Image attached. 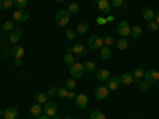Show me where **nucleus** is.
I'll list each match as a JSON object with an SVG mask.
<instances>
[{
	"label": "nucleus",
	"mask_w": 159,
	"mask_h": 119,
	"mask_svg": "<svg viewBox=\"0 0 159 119\" xmlns=\"http://www.w3.org/2000/svg\"><path fill=\"white\" fill-rule=\"evenodd\" d=\"M69 72H70V76H72V78L80 79V78H83V76H84L86 68H84V65H83V64L75 62L73 65H70V67H69Z\"/></svg>",
	"instance_id": "1"
},
{
	"label": "nucleus",
	"mask_w": 159,
	"mask_h": 119,
	"mask_svg": "<svg viewBox=\"0 0 159 119\" xmlns=\"http://www.w3.org/2000/svg\"><path fill=\"white\" fill-rule=\"evenodd\" d=\"M56 22L59 27H65L69 22H70V13L69 11H57L56 13Z\"/></svg>",
	"instance_id": "2"
},
{
	"label": "nucleus",
	"mask_w": 159,
	"mask_h": 119,
	"mask_svg": "<svg viewBox=\"0 0 159 119\" xmlns=\"http://www.w3.org/2000/svg\"><path fill=\"white\" fill-rule=\"evenodd\" d=\"M88 46H89L91 49H100V48H103V38L99 37V35H92V37H89V40H88Z\"/></svg>",
	"instance_id": "3"
},
{
	"label": "nucleus",
	"mask_w": 159,
	"mask_h": 119,
	"mask_svg": "<svg viewBox=\"0 0 159 119\" xmlns=\"http://www.w3.org/2000/svg\"><path fill=\"white\" fill-rule=\"evenodd\" d=\"M43 111H45V114H46V116H49V117L56 116V114H57V103H56L54 100H48V102L45 103Z\"/></svg>",
	"instance_id": "4"
},
{
	"label": "nucleus",
	"mask_w": 159,
	"mask_h": 119,
	"mask_svg": "<svg viewBox=\"0 0 159 119\" xmlns=\"http://www.w3.org/2000/svg\"><path fill=\"white\" fill-rule=\"evenodd\" d=\"M118 35H121L123 38H129L130 37V25L127 21H121L118 24Z\"/></svg>",
	"instance_id": "5"
},
{
	"label": "nucleus",
	"mask_w": 159,
	"mask_h": 119,
	"mask_svg": "<svg viewBox=\"0 0 159 119\" xmlns=\"http://www.w3.org/2000/svg\"><path fill=\"white\" fill-rule=\"evenodd\" d=\"M97 3V8L100 13H105V15H108L111 11V5H110V0H94Z\"/></svg>",
	"instance_id": "6"
},
{
	"label": "nucleus",
	"mask_w": 159,
	"mask_h": 119,
	"mask_svg": "<svg viewBox=\"0 0 159 119\" xmlns=\"http://www.w3.org/2000/svg\"><path fill=\"white\" fill-rule=\"evenodd\" d=\"M96 99L97 100H105L108 95H110V89L107 87V86H100V87H97L96 89Z\"/></svg>",
	"instance_id": "7"
},
{
	"label": "nucleus",
	"mask_w": 159,
	"mask_h": 119,
	"mask_svg": "<svg viewBox=\"0 0 159 119\" xmlns=\"http://www.w3.org/2000/svg\"><path fill=\"white\" fill-rule=\"evenodd\" d=\"M75 105H76L78 110H84L88 107V97H86V94H78L75 97Z\"/></svg>",
	"instance_id": "8"
},
{
	"label": "nucleus",
	"mask_w": 159,
	"mask_h": 119,
	"mask_svg": "<svg viewBox=\"0 0 159 119\" xmlns=\"http://www.w3.org/2000/svg\"><path fill=\"white\" fill-rule=\"evenodd\" d=\"M119 84H121V79H119V76H110L108 81H107V87L110 90H118Z\"/></svg>",
	"instance_id": "9"
},
{
	"label": "nucleus",
	"mask_w": 159,
	"mask_h": 119,
	"mask_svg": "<svg viewBox=\"0 0 159 119\" xmlns=\"http://www.w3.org/2000/svg\"><path fill=\"white\" fill-rule=\"evenodd\" d=\"M145 79H147L148 83H151V84L157 83V81H159V72H157V70H150V72H147V73H145Z\"/></svg>",
	"instance_id": "10"
},
{
	"label": "nucleus",
	"mask_w": 159,
	"mask_h": 119,
	"mask_svg": "<svg viewBox=\"0 0 159 119\" xmlns=\"http://www.w3.org/2000/svg\"><path fill=\"white\" fill-rule=\"evenodd\" d=\"M13 18H15V21H27L29 19V11L25 10H16L15 15H13Z\"/></svg>",
	"instance_id": "11"
},
{
	"label": "nucleus",
	"mask_w": 159,
	"mask_h": 119,
	"mask_svg": "<svg viewBox=\"0 0 159 119\" xmlns=\"http://www.w3.org/2000/svg\"><path fill=\"white\" fill-rule=\"evenodd\" d=\"M67 52H73V54H76V56H84L86 54V48L83 45H75V46L69 48Z\"/></svg>",
	"instance_id": "12"
},
{
	"label": "nucleus",
	"mask_w": 159,
	"mask_h": 119,
	"mask_svg": "<svg viewBox=\"0 0 159 119\" xmlns=\"http://www.w3.org/2000/svg\"><path fill=\"white\" fill-rule=\"evenodd\" d=\"M18 116H19V113H18V110H16L15 107L7 108L5 113H3V117H5V119H18Z\"/></svg>",
	"instance_id": "13"
},
{
	"label": "nucleus",
	"mask_w": 159,
	"mask_h": 119,
	"mask_svg": "<svg viewBox=\"0 0 159 119\" xmlns=\"http://www.w3.org/2000/svg\"><path fill=\"white\" fill-rule=\"evenodd\" d=\"M11 54L15 56V59L22 60V57H24V54H25V49H24L22 46H15V48L11 49Z\"/></svg>",
	"instance_id": "14"
},
{
	"label": "nucleus",
	"mask_w": 159,
	"mask_h": 119,
	"mask_svg": "<svg viewBox=\"0 0 159 119\" xmlns=\"http://www.w3.org/2000/svg\"><path fill=\"white\" fill-rule=\"evenodd\" d=\"M119 79H121V83L126 84V86H130L132 83L135 81V79H134V75H132V73H123L121 76H119Z\"/></svg>",
	"instance_id": "15"
},
{
	"label": "nucleus",
	"mask_w": 159,
	"mask_h": 119,
	"mask_svg": "<svg viewBox=\"0 0 159 119\" xmlns=\"http://www.w3.org/2000/svg\"><path fill=\"white\" fill-rule=\"evenodd\" d=\"M142 15H143V19H145V21H148V22H150V21H154V11H153L151 8H148V7L143 8Z\"/></svg>",
	"instance_id": "16"
},
{
	"label": "nucleus",
	"mask_w": 159,
	"mask_h": 119,
	"mask_svg": "<svg viewBox=\"0 0 159 119\" xmlns=\"http://www.w3.org/2000/svg\"><path fill=\"white\" fill-rule=\"evenodd\" d=\"M21 33H22V30H21V29H16V30H13L8 40H10V42H11L13 45H16V43L19 42V38H21Z\"/></svg>",
	"instance_id": "17"
},
{
	"label": "nucleus",
	"mask_w": 159,
	"mask_h": 119,
	"mask_svg": "<svg viewBox=\"0 0 159 119\" xmlns=\"http://www.w3.org/2000/svg\"><path fill=\"white\" fill-rule=\"evenodd\" d=\"M42 111H43V110H42V105H40V103H35V105H32V107H30V114L35 116V117L42 116V114H43Z\"/></svg>",
	"instance_id": "18"
},
{
	"label": "nucleus",
	"mask_w": 159,
	"mask_h": 119,
	"mask_svg": "<svg viewBox=\"0 0 159 119\" xmlns=\"http://www.w3.org/2000/svg\"><path fill=\"white\" fill-rule=\"evenodd\" d=\"M139 89L142 90V92H150V89H151V83H148L147 79H140L139 81Z\"/></svg>",
	"instance_id": "19"
},
{
	"label": "nucleus",
	"mask_w": 159,
	"mask_h": 119,
	"mask_svg": "<svg viewBox=\"0 0 159 119\" xmlns=\"http://www.w3.org/2000/svg\"><path fill=\"white\" fill-rule=\"evenodd\" d=\"M96 76H97L99 81H102V83H103V81H108V78H110V72H108V70H99Z\"/></svg>",
	"instance_id": "20"
},
{
	"label": "nucleus",
	"mask_w": 159,
	"mask_h": 119,
	"mask_svg": "<svg viewBox=\"0 0 159 119\" xmlns=\"http://www.w3.org/2000/svg\"><path fill=\"white\" fill-rule=\"evenodd\" d=\"M100 57H102L103 60H108V59L111 57V49H110L108 46L100 48Z\"/></svg>",
	"instance_id": "21"
},
{
	"label": "nucleus",
	"mask_w": 159,
	"mask_h": 119,
	"mask_svg": "<svg viewBox=\"0 0 159 119\" xmlns=\"http://www.w3.org/2000/svg\"><path fill=\"white\" fill-rule=\"evenodd\" d=\"M64 64L67 65V67H70V65H73V64H75L73 52H65V54H64Z\"/></svg>",
	"instance_id": "22"
},
{
	"label": "nucleus",
	"mask_w": 159,
	"mask_h": 119,
	"mask_svg": "<svg viewBox=\"0 0 159 119\" xmlns=\"http://www.w3.org/2000/svg\"><path fill=\"white\" fill-rule=\"evenodd\" d=\"M145 73H147V72H145L143 68H135L134 72H132V75H134V79H135L137 83L140 81V79H143V78H145Z\"/></svg>",
	"instance_id": "23"
},
{
	"label": "nucleus",
	"mask_w": 159,
	"mask_h": 119,
	"mask_svg": "<svg viewBox=\"0 0 159 119\" xmlns=\"http://www.w3.org/2000/svg\"><path fill=\"white\" fill-rule=\"evenodd\" d=\"M89 30V25L86 24V22H80L78 25H76V33L78 35H83V33H86Z\"/></svg>",
	"instance_id": "24"
},
{
	"label": "nucleus",
	"mask_w": 159,
	"mask_h": 119,
	"mask_svg": "<svg viewBox=\"0 0 159 119\" xmlns=\"http://www.w3.org/2000/svg\"><path fill=\"white\" fill-rule=\"evenodd\" d=\"M140 35H142V27L140 25H134V27L130 29V37L132 38H140Z\"/></svg>",
	"instance_id": "25"
},
{
	"label": "nucleus",
	"mask_w": 159,
	"mask_h": 119,
	"mask_svg": "<svg viewBox=\"0 0 159 119\" xmlns=\"http://www.w3.org/2000/svg\"><path fill=\"white\" fill-rule=\"evenodd\" d=\"M67 11L70 13V15H78V13H80V3L78 2H72Z\"/></svg>",
	"instance_id": "26"
},
{
	"label": "nucleus",
	"mask_w": 159,
	"mask_h": 119,
	"mask_svg": "<svg viewBox=\"0 0 159 119\" xmlns=\"http://www.w3.org/2000/svg\"><path fill=\"white\" fill-rule=\"evenodd\" d=\"M116 46H118V49H121V51L127 49V46H129V43H127V38H119L118 42H116Z\"/></svg>",
	"instance_id": "27"
},
{
	"label": "nucleus",
	"mask_w": 159,
	"mask_h": 119,
	"mask_svg": "<svg viewBox=\"0 0 159 119\" xmlns=\"http://www.w3.org/2000/svg\"><path fill=\"white\" fill-rule=\"evenodd\" d=\"M65 87H67L69 90H73L75 87H76V79L75 78H67V81H65Z\"/></svg>",
	"instance_id": "28"
},
{
	"label": "nucleus",
	"mask_w": 159,
	"mask_h": 119,
	"mask_svg": "<svg viewBox=\"0 0 159 119\" xmlns=\"http://www.w3.org/2000/svg\"><path fill=\"white\" fill-rule=\"evenodd\" d=\"M116 42H115V37H111V35H107V37H103V46H113Z\"/></svg>",
	"instance_id": "29"
},
{
	"label": "nucleus",
	"mask_w": 159,
	"mask_h": 119,
	"mask_svg": "<svg viewBox=\"0 0 159 119\" xmlns=\"http://www.w3.org/2000/svg\"><path fill=\"white\" fill-rule=\"evenodd\" d=\"M91 119H105V114L100 110H94L91 113Z\"/></svg>",
	"instance_id": "30"
},
{
	"label": "nucleus",
	"mask_w": 159,
	"mask_h": 119,
	"mask_svg": "<svg viewBox=\"0 0 159 119\" xmlns=\"http://www.w3.org/2000/svg\"><path fill=\"white\" fill-rule=\"evenodd\" d=\"M67 92H69V89L65 87V86L64 87H59L57 89V97L59 99H67Z\"/></svg>",
	"instance_id": "31"
},
{
	"label": "nucleus",
	"mask_w": 159,
	"mask_h": 119,
	"mask_svg": "<svg viewBox=\"0 0 159 119\" xmlns=\"http://www.w3.org/2000/svg\"><path fill=\"white\" fill-rule=\"evenodd\" d=\"M48 94H43V92H42V94H38L37 95V103H40V105H42V103H46L48 102Z\"/></svg>",
	"instance_id": "32"
},
{
	"label": "nucleus",
	"mask_w": 159,
	"mask_h": 119,
	"mask_svg": "<svg viewBox=\"0 0 159 119\" xmlns=\"http://www.w3.org/2000/svg\"><path fill=\"white\" fill-rule=\"evenodd\" d=\"M13 3H15L19 10H24L25 7H27V0H13Z\"/></svg>",
	"instance_id": "33"
},
{
	"label": "nucleus",
	"mask_w": 159,
	"mask_h": 119,
	"mask_svg": "<svg viewBox=\"0 0 159 119\" xmlns=\"http://www.w3.org/2000/svg\"><path fill=\"white\" fill-rule=\"evenodd\" d=\"M13 5V0H0V10H7Z\"/></svg>",
	"instance_id": "34"
},
{
	"label": "nucleus",
	"mask_w": 159,
	"mask_h": 119,
	"mask_svg": "<svg viewBox=\"0 0 159 119\" xmlns=\"http://www.w3.org/2000/svg\"><path fill=\"white\" fill-rule=\"evenodd\" d=\"M124 2H126V0H110V5L111 7H116V8H123L124 7Z\"/></svg>",
	"instance_id": "35"
},
{
	"label": "nucleus",
	"mask_w": 159,
	"mask_h": 119,
	"mask_svg": "<svg viewBox=\"0 0 159 119\" xmlns=\"http://www.w3.org/2000/svg\"><path fill=\"white\" fill-rule=\"evenodd\" d=\"M84 68H86V72H94L96 70V64L92 62V60H88L84 64Z\"/></svg>",
	"instance_id": "36"
},
{
	"label": "nucleus",
	"mask_w": 159,
	"mask_h": 119,
	"mask_svg": "<svg viewBox=\"0 0 159 119\" xmlns=\"http://www.w3.org/2000/svg\"><path fill=\"white\" fill-rule=\"evenodd\" d=\"M159 29V24L156 22V21H150L148 22V30H151V32H156Z\"/></svg>",
	"instance_id": "37"
},
{
	"label": "nucleus",
	"mask_w": 159,
	"mask_h": 119,
	"mask_svg": "<svg viewBox=\"0 0 159 119\" xmlns=\"http://www.w3.org/2000/svg\"><path fill=\"white\" fill-rule=\"evenodd\" d=\"M13 27H15V22L13 21H5L3 22V30H13Z\"/></svg>",
	"instance_id": "38"
},
{
	"label": "nucleus",
	"mask_w": 159,
	"mask_h": 119,
	"mask_svg": "<svg viewBox=\"0 0 159 119\" xmlns=\"http://www.w3.org/2000/svg\"><path fill=\"white\" fill-rule=\"evenodd\" d=\"M46 94H48V97H49V99H54V97L57 95V89H56V87H51V89H48Z\"/></svg>",
	"instance_id": "39"
},
{
	"label": "nucleus",
	"mask_w": 159,
	"mask_h": 119,
	"mask_svg": "<svg viewBox=\"0 0 159 119\" xmlns=\"http://www.w3.org/2000/svg\"><path fill=\"white\" fill-rule=\"evenodd\" d=\"M97 24H99V25H105V24H107V18L99 16V18H97Z\"/></svg>",
	"instance_id": "40"
},
{
	"label": "nucleus",
	"mask_w": 159,
	"mask_h": 119,
	"mask_svg": "<svg viewBox=\"0 0 159 119\" xmlns=\"http://www.w3.org/2000/svg\"><path fill=\"white\" fill-rule=\"evenodd\" d=\"M65 35H67V38H69V40H73V38L76 37V33H75L73 30H67V33H65Z\"/></svg>",
	"instance_id": "41"
},
{
	"label": "nucleus",
	"mask_w": 159,
	"mask_h": 119,
	"mask_svg": "<svg viewBox=\"0 0 159 119\" xmlns=\"http://www.w3.org/2000/svg\"><path fill=\"white\" fill-rule=\"evenodd\" d=\"M75 97H76V94H75L73 90H69V92H67V99H69V100H75Z\"/></svg>",
	"instance_id": "42"
},
{
	"label": "nucleus",
	"mask_w": 159,
	"mask_h": 119,
	"mask_svg": "<svg viewBox=\"0 0 159 119\" xmlns=\"http://www.w3.org/2000/svg\"><path fill=\"white\" fill-rule=\"evenodd\" d=\"M37 119H51V117H49V116H46V114H45V113H43V114H42V116H38V117H37Z\"/></svg>",
	"instance_id": "43"
},
{
	"label": "nucleus",
	"mask_w": 159,
	"mask_h": 119,
	"mask_svg": "<svg viewBox=\"0 0 159 119\" xmlns=\"http://www.w3.org/2000/svg\"><path fill=\"white\" fill-rule=\"evenodd\" d=\"M111 21H115V18H113V16H111V15H110V16H108V18H107V22H111Z\"/></svg>",
	"instance_id": "44"
},
{
	"label": "nucleus",
	"mask_w": 159,
	"mask_h": 119,
	"mask_svg": "<svg viewBox=\"0 0 159 119\" xmlns=\"http://www.w3.org/2000/svg\"><path fill=\"white\" fill-rule=\"evenodd\" d=\"M156 22L159 24V13H157V15H156Z\"/></svg>",
	"instance_id": "45"
},
{
	"label": "nucleus",
	"mask_w": 159,
	"mask_h": 119,
	"mask_svg": "<svg viewBox=\"0 0 159 119\" xmlns=\"http://www.w3.org/2000/svg\"><path fill=\"white\" fill-rule=\"evenodd\" d=\"M51 119H61V117H59V116H57V114H56V116H52V117H51Z\"/></svg>",
	"instance_id": "46"
},
{
	"label": "nucleus",
	"mask_w": 159,
	"mask_h": 119,
	"mask_svg": "<svg viewBox=\"0 0 159 119\" xmlns=\"http://www.w3.org/2000/svg\"><path fill=\"white\" fill-rule=\"evenodd\" d=\"M54 2H57V3H62V2H65V0H54Z\"/></svg>",
	"instance_id": "47"
},
{
	"label": "nucleus",
	"mask_w": 159,
	"mask_h": 119,
	"mask_svg": "<svg viewBox=\"0 0 159 119\" xmlns=\"http://www.w3.org/2000/svg\"><path fill=\"white\" fill-rule=\"evenodd\" d=\"M65 119H75V117H65Z\"/></svg>",
	"instance_id": "48"
},
{
	"label": "nucleus",
	"mask_w": 159,
	"mask_h": 119,
	"mask_svg": "<svg viewBox=\"0 0 159 119\" xmlns=\"http://www.w3.org/2000/svg\"><path fill=\"white\" fill-rule=\"evenodd\" d=\"M157 89H159V81H157Z\"/></svg>",
	"instance_id": "49"
},
{
	"label": "nucleus",
	"mask_w": 159,
	"mask_h": 119,
	"mask_svg": "<svg viewBox=\"0 0 159 119\" xmlns=\"http://www.w3.org/2000/svg\"><path fill=\"white\" fill-rule=\"evenodd\" d=\"M0 35H2V29H0Z\"/></svg>",
	"instance_id": "50"
},
{
	"label": "nucleus",
	"mask_w": 159,
	"mask_h": 119,
	"mask_svg": "<svg viewBox=\"0 0 159 119\" xmlns=\"http://www.w3.org/2000/svg\"><path fill=\"white\" fill-rule=\"evenodd\" d=\"M157 32H159V29H157Z\"/></svg>",
	"instance_id": "51"
}]
</instances>
